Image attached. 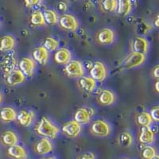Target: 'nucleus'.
Instances as JSON below:
<instances>
[{
  "label": "nucleus",
  "instance_id": "obj_1",
  "mask_svg": "<svg viewBox=\"0 0 159 159\" xmlns=\"http://www.w3.org/2000/svg\"><path fill=\"white\" fill-rule=\"evenodd\" d=\"M37 134L48 139H54L59 134V127L46 116H42L35 128Z\"/></svg>",
  "mask_w": 159,
  "mask_h": 159
},
{
  "label": "nucleus",
  "instance_id": "obj_2",
  "mask_svg": "<svg viewBox=\"0 0 159 159\" xmlns=\"http://www.w3.org/2000/svg\"><path fill=\"white\" fill-rule=\"evenodd\" d=\"M90 132L95 136L105 138L111 134V127L107 122L103 119H97L91 124Z\"/></svg>",
  "mask_w": 159,
  "mask_h": 159
},
{
  "label": "nucleus",
  "instance_id": "obj_3",
  "mask_svg": "<svg viewBox=\"0 0 159 159\" xmlns=\"http://www.w3.org/2000/svg\"><path fill=\"white\" fill-rule=\"evenodd\" d=\"M65 72L70 77L80 78L84 76L85 70L82 62L77 60H72L67 65H65Z\"/></svg>",
  "mask_w": 159,
  "mask_h": 159
},
{
  "label": "nucleus",
  "instance_id": "obj_4",
  "mask_svg": "<svg viewBox=\"0 0 159 159\" xmlns=\"http://www.w3.org/2000/svg\"><path fill=\"white\" fill-rule=\"evenodd\" d=\"M58 23L60 26L65 30L75 31L79 26L77 19L70 14H63L59 17Z\"/></svg>",
  "mask_w": 159,
  "mask_h": 159
},
{
  "label": "nucleus",
  "instance_id": "obj_5",
  "mask_svg": "<svg viewBox=\"0 0 159 159\" xmlns=\"http://www.w3.org/2000/svg\"><path fill=\"white\" fill-rule=\"evenodd\" d=\"M107 76V68L102 61H96L90 69V77L97 81H103Z\"/></svg>",
  "mask_w": 159,
  "mask_h": 159
},
{
  "label": "nucleus",
  "instance_id": "obj_6",
  "mask_svg": "<svg viewBox=\"0 0 159 159\" xmlns=\"http://www.w3.org/2000/svg\"><path fill=\"white\" fill-rule=\"evenodd\" d=\"M94 114L95 111L92 107H82L75 112L74 120L80 125L87 124L91 121Z\"/></svg>",
  "mask_w": 159,
  "mask_h": 159
},
{
  "label": "nucleus",
  "instance_id": "obj_7",
  "mask_svg": "<svg viewBox=\"0 0 159 159\" xmlns=\"http://www.w3.org/2000/svg\"><path fill=\"white\" fill-rule=\"evenodd\" d=\"M146 59H147L146 55L141 54V53H136V52H131L124 60V61L123 62V67L126 68V69H133V68L139 67V66L143 65Z\"/></svg>",
  "mask_w": 159,
  "mask_h": 159
},
{
  "label": "nucleus",
  "instance_id": "obj_8",
  "mask_svg": "<svg viewBox=\"0 0 159 159\" xmlns=\"http://www.w3.org/2000/svg\"><path fill=\"white\" fill-rule=\"evenodd\" d=\"M61 130L66 136H68L69 138H72V139H75V138L78 137L80 134L81 133L82 127L81 125L73 119V120L65 123L62 126Z\"/></svg>",
  "mask_w": 159,
  "mask_h": 159
},
{
  "label": "nucleus",
  "instance_id": "obj_9",
  "mask_svg": "<svg viewBox=\"0 0 159 159\" xmlns=\"http://www.w3.org/2000/svg\"><path fill=\"white\" fill-rule=\"evenodd\" d=\"M19 70L25 75V77H30L34 75L36 68V63L32 58L23 57L20 60Z\"/></svg>",
  "mask_w": 159,
  "mask_h": 159
},
{
  "label": "nucleus",
  "instance_id": "obj_10",
  "mask_svg": "<svg viewBox=\"0 0 159 159\" xmlns=\"http://www.w3.org/2000/svg\"><path fill=\"white\" fill-rule=\"evenodd\" d=\"M149 47L148 41L143 37H136L131 43L132 52L146 55L148 52Z\"/></svg>",
  "mask_w": 159,
  "mask_h": 159
},
{
  "label": "nucleus",
  "instance_id": "obj_11",
  "mask_svg": "<svg viewBox=\"0 0 159 159\" xmlns=\"http://www.w3.org/2000/svg\"><path fill=\"white\" fill-rule=\"evenodd\" d=\"M116 34L113 30L110 28H103L98 32L96 35V39L98 42L102 45H108L114 42Z\"/></svg>",
  "mask_w": 159,
  "mask_h": 159
},
{
  "label": "nucleus",
  "instance_id": "obj_12",
  "mask_svg": "<svg viewBox=\"0 0 159 159\" xmlns=\"http://www.w3.org/2000/svg\"><path fill=\"white\" fill-rule=\"evenodd\" d=\"M26 77L19 69H13L6 76V83L10 86H16L24 83Z\"/></svg>",
  "mask_w": 159,
  "mask_h": 159
},
{
  "label": "nucleus",
  "instance_id": "obj_13",
  "mask_svg": "<svg viewBox=\"0 0 159 159\" xmlns=\"http://www.w3.org/2000/svg\"><path fill=\"white\" fill-rule=\"evenodd\" d=\"M139 143L145 145L152 144L155 141V134L150 127H143L140 130L139 136Z\"/></svg>",
  "mask_w": 159,
  "mask_h": 159
},
{
  "label": "nucleus",
  "instance_id": "obj_14",
  "mask_svg": "<svg viewBox=\"0 0 159 159\" xmlns=\"http://www.w3.org/2000/svg\"><path fill=\"white\" fill-rule=\"evenodd\" d=\"M17 120L23 127H30L34 120V113L29 110L20 111L17 113Z\"/></svg>",
  "mask_w": 159,
  "mask_h": 159
},
{
  "label": "nucleus",
  "instance_id": "obj_15",
  "mask_svg": "<svg viewBox=\"0 0 159 159\" xmlns=\"http://www.w3.org/2000/svg\"><path fill=\"white\" fill-rule=\"evenodd\" d=\"M53 150V145L52 142L48 139L42 138L35 145V151L40 155H45L49 154Z\"/></svg>",
  "mask_w": 159,
  "mask_h": 159
},
{
  "label": "nucleus",
  "instance_id": "obj_16",
  "mask_svg": "<svg viewBox=\"0 0 159 159\" xmlns=\"http://www.w3.org/2000/svg\"><path fill=\"white\" fill-rule=\"evenodd\" d=\"M54 61L60 65H67L72 61V53L67 48L58 49L54 53Z\"/></svg>",
  "mask_w": 159,
  "mask_h": 159
},
{
  "label": "nucleus",
  "instance_id": "obj_17",
  "mask_svg": "<svg viewBox=\"0 0 159 159\" xmlns=\"http://www.w3.org/2000/svg\"><path fill=\"white\" fill-rule=\"evenodd\" d=\"M116 101V94L110 89H103L98 96V102L103 106H110Z\"/></svg>",
  "mask_w": 159,
  "mask_h": 159
},
{
  "label": "nucleus",
  "instance_id": "obj_18",
  "mask_svg": "<svg viewBox=\"0 0 159 159\" xmlns=\"http://www.w3.org/2000/svg\"><path fill=\"white\" fill-rule=\"evenodd\" d=\"M49 58V52L43 46H39L33 51V60L40 65H46Z\"/></svg>",
  "mask_w": 159,
  "mask_h": 159
},
{
  "label": "nucleus",
  "instance_id": "obj_19",
  "mask_svg": "<svg viewBox=\"0 0 159 159\" xmlns=\"http://www.w3.org/2000/svg\"><path fill=\"white\" fill-rule=\"evenodd\" d=\"M7 154L10 157L15 159H25L27 157V152L21 145H14L7 149Z\"/></svg>",
  "mask_w": 159,
  "mask_h": 159
},
{
  "label": "nucleus",
  "instance_id": "obj_20",
  "mask_svg": "<svg viewBox=\"0 0 159 159\" xmlns=\"http://www.w3.org/2000/svg\"><path fill=\"white\" fill-rule=\"evenodd\" d=\"M79 86L86 92H92L97 87V83L90 76H82L79 80Z\"/></svg>",
  "mask_w": 159,
  "mask_h": 159
},
{
  "label": "nucleus",
  "instance_id": "obj_21",
  "mask_svg": "<svg viewBox=\"0 0 159 159\" xmlns=\"http://www.w3.org/2000/svg\"><path fill=\"white\" fill-rule=\"evenodd\" d=\"M133 10V2L130 0H119L117 1L116 12L121 16H127Z\"/></svg>",
  "mask_w": 159,
  "mask_h": 159
},
{
  "label": "nucleus",
  "instance_id": "obj_22",
  "mask_svg": "<svg viewBox=\"0 0 159 159\" xmlns=\"http://www.w3.org/2000/svg\"><path fill=\"white\" fill-rule=\"evenodd\" d=\"M16 45V41L15 37L12 35H5L0 39V51L8 52L12 49Z\"/></svg>",
  "mask_w": 159,
  "mask_h": 159
},
{
  "label": "nucleus",
  "instance_id": "obj_23",
  "mask_svg": "<svg viewBox=\"0 0 159 159\" xmlns=\"http://www.w3.org/2000/svg\"><path fill=\"white\" fill-rule=\"evenodd\" d=\"M1 140L5 146L12 147L14 145L18 144L19 139L15 132H14L13 130H6L1 136Z\"/></svg>",
  "mask_w": 159,
  "mask_h": 159
},
{
  "label": "nucleus",
  "instance_id": "obj_24",
  "mask_svg": "<svg viewBox=\"0 0 159 159\" xmlns=\"http://www.w3.org/2000/svg\"><path fill=\"white\" fill-rule=\"evenodd\" d=\"M0 119L6 123L15 121L17 119V112L11 107H2L0 110Z\"/></svg>",
  "mask_w": 159,
  "mask_h": 159
},
{
  "label": "nucleus",
  "instance_id": "obj_25",
  "mask_svg": "<svg viewBox=\"0 0 159 159\" xmlns=\"http://www.w3.org/2000/svg\"><path fill=\"white\" fill-rule=\"evenodd\" d=\"M118 143L123 148H128L133 143V136L129 131L122 132L118 138Z\"/></svg>",
  "mask_w": 159,
  "mask_h": 159
},
{
  "label": "nucleus",
  "instance_id": "obj_26",
  "mask_svg": "<svg viewBox=\"0 0 159 159\" xmlns=\"http://www.w3.org/2000/svg\"><path fill=\"white\" fill-rule=\"evenodd\" d=\"M44 18H45V24L49 25H55L58 22L59 20V16L56 11L52 9L45 10L43 12Z\"/></svg>",
  "mask_w": 159,
  "mask_h": 159
},
{
  "label": "nucleus",
  "instance_id": "obj_27",
  "mask_svg": "<svg viewBox=\"0 0 159 159\" xmlns=\"http://www.w3.org/2000/svg\"><path fill=\"white\" fill-rule=\"evenodd\" d=\"M136 121H137L138 124L141 126L142 127H150V125L153 123L150 113L147 111H143L140 114L138 115Z\"/></svg>",
  "mask_w": 159,
  "mask_h": 159
},
{
  "label": "nucleus",
  "instance_id": "obj_28",
  "mask_svg": "<svg viewBox=\"0 0 159 159\" xmlns=\"http://www.w3.org/2000/svg\"><path fill=\"white\" fill-rule=\"evenodd\" d=\"M60 43L57 40L53 38L52 37H47L44 41L43 46L48 52H53L59 49Z\"/></svg>",
  "mask_w": 159,
  "mask_h": 159
},
{
  "label": "nucleus",
  "instance_id": "obj_29",
  "mask_svg": "<svg viewBox=\"0 0 159 159\" xmlns=\"http://www.w3.org/2000/svg\"><path fill=\"white\" fill-rule=\"evenodd\" d=\"M30 22L34 25H45L43 12L41 11H34L30 15Z\"/></svg>",
  "mask_w": 159,
  "mask_h": 159
},
{
  "label": "nucleus",
  "instance_id": "obj_30",
  "mask_svg": "<svg viewBox=\"0 0 159 159\" xmlns=\"http://www.w3.org/2000/svg\"><path fill=\"white\" fill-rule=\"evenodd\" d=\"M100 7L105 12L112 13L116 11L117 1L116 0H105L100 2Z\"/></svg>",
  "mask_w": 159,
  "mask_h": 159
},
{
  "label": "nucleus",
  "instance_id": "obj_31",
  "mask_svg": "<svg viewBox=\"0 0 159 159\" xmlns=\"http://www.w3.org/2000/svg\"><path fill=\"white\" fill-rule=\"evenodd\" d=\"M157 155V150L152 146H147L142 151V157L143 159H153Z\"/></svg>",
  "mask_w": 159,
  "mask_h": 159
},
{
  "label": "nucleus",
  "instance_id": "obj_32",
  "mask_svg": "<svg viewBox=\"0 0 159 159\" xmlns=\"http://www.w3.org/2000/svg\"><path fill=\"white\" fill-rule=\"evenodd\" d=\"M158 107L156 106V107H154L150 111V117H151L152 120L154 122H158L159 120V115H158Z\"/></svg>",
  "mask_w": 159,
  "mask_h": 159
},
{
  "label": "nucleus",
  "instance_id": "obj_33",
  "mask_svg": "<svg viewBox=\"0 0 159 159\" xmlns=\"http://www.w3.org/2000/svg\"><path fill=\"white\" fill-rule=\"evenodd\" d=\"M79 159H96V156L93 152H86L80 155Z\"/></svg>",
  "mask_w": 159,
  "mask_h": 159
},
{
  "label": "nucleus",
  "instance_id": "obj_34",
  "mask_svg": "<svg viewBox=\"0 0 159 159\" xmlns=\"http://www.w3.org/2000/svg\"><path fill=\"white\" fill-rule=\"evenodd\" d=\"M42 2H41V1H30V0H25V2H24V3H25V5L27 7H36L37 5L39 6L40 4L42 3Z\"/></svg>",
  "mask_w": 159,
  "mask_h": 159
},
{
  "label": "nucleus",
  "instance_id": "obj_35",
  "mask_svg": "<svg viewBox=\"0 0 159 159\" xmlns=\"http://www.w3.org/2000/svg\"><path fill=\"white\" fill-rule=\"evenodd\" d=\"M57 8L60 11L65 12L68 10V4L65 2H59L57 3Z\"/></svg>",
  "mask_w": 159,
  "mask_h": 159
},
{
  "label": "nucleus",
  "instance_id": "obj_36",
  "mask_svg": "<svg viewBox=\"0 0 159 159\" xmlns=\"http://www.w3.org/2000/svg\"><path fill=\"white\" fill-rule=\"evenodd\" d=\"M152 75H153V76L155 78H158L159 77V67L158 65H155L154 67V69H153V71H152Z\"/></svg>",
  "mask_w": 159,
  "mask_h": 159
},
{
  "label": "nucleus",
  "instance_id": "obj_37",
  "mask_svg": "<svg viewBox=\"0 0 159 159\" xmlns=\"http://www.w3.org/2000/svg\"><path fill=\"white\" fill-rule=\"evenodd\" d=\"M159 17H158V15H157V17H156V18H155V20H154V25H155V27L156 28H157L158 27V21H159Z\"/></svg>",
  "mask_w": 159,
  "mask_h": 159
},
{
  "label": "nucleus",
  "instance_id": "obj_38",
  "mask_svg": "<svg viewBox=\"0 0 159 159\" xmlns=\"http://www.w3.org/2000/svg\"><path fill=\"white\" fill-rule=\"evenodd\" d=\"M158 84H159V81H158V80H157V81L155 82V85H154V88H155V90H156V92H159Z\"/></svg>",
  "mask_w": 159,
  "mask_h": 159
},
{
  "label": "nucleus",
  "instance_id": "obj_39",
  "mask_svg": "<svg viewBox=\"0 0 159 159\" xmlns=\"http://www.w3.org/2000/svg\"><path fill=\"white\" fill-rule=\"evenodd\" d=\"M42 159H56V157H43Z\"/></svg>",
  "mask_w": 159,
  "mask_h": 159
},
{
  "label": "nucleus",
  "instance_id": "obj_40",
  "mask_svg": "<svg viewBox=\"0 0 159 159\" xmlns=\"http://www.w3.org/2000/svg\"><path fill=\"white\" fill-rule=\"evenodd\" d=\"M2 94L0 93V104L2 103Z\"/></svg>",
  "mask_w": 159,
  "mask_h": 159
},
{
  "label": "nucleus",
  "instance_id": "obj_41",
  "mask_svg": "<svg viewBox=\"0 0 159 159\" xmlns=\"http://www.w3.org/2000/svg\"><path fill=\"white\" fill-rule=\"evenodd\" d=\"M153 159H158V156L157 155V156H156V157H154Z\"/></svg>",
  "mask_w": 159,
  "mask_h": 159
},
{
  "label": "nucleus",
  "instance_id": "obj_42",
  "mask_svg": "<svg viewBox=\"0 0 159 159\" xmlns=\"http://www.w3.org/2000/svg\"><path fill=\"white\" fill-rule=\"evenodd\" d=\"M121 159H127V158H121Z\"/></svg>",
  "mask_w": 159,
  "mask_h": 159
}]
</instances>
